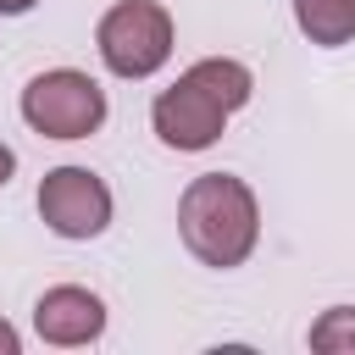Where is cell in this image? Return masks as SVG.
Listing matches in <instances>:
<instances>
[{"label": "cell", "mask_w": 355, "mask_h": 355, "mask_svg": "<svg viewBox=\"0 0 355 355\" xmlns=\"http://www.w3.org/2000/svg\"><path fill=\"white\" fill-rule=\"evenodd\" d=\"M33 327H39V338L55 344V349L94 344V338L105 333V300L89 294V288H78V283H55V288L39 294V305H33Z\"/></svg>", "instance_id": "cell-6"}, {"label": "cell", "mask_w": 355, "mask_h": 355, "mask_svg": "<svg viewBox=\"0 0 355 355\" xmlns=\"http://www.w3.org/2000/svg\"><path fill=\"white\" fill-rule=\"evenodd\" d=\"M11 172H17V150H11V144H0V189L11 183Z\"/></svg>", "instance_id": "cell-11"}, {"label": "cell", "mask_w": 355, "mask_h": 355, "mask_svg": "<svg viewBox=\"0 0 355 355\" xmlns=\"http://www.w3.org/2000/svg\"><path fill=\"white\" fill-rule=\"evenodd\" d=\"M294 22L311 44L338 50L355 33V0H294Z\"/></svg>", "instance_id": "cell-8"}, {"label": "cell", "mask_w": 355, "mask_h": 355, "mask_svg": "<svg viewBox=\"0 0 355 355\" xmlns=\"http://www.w3.org/2000/svg\"><path fill=\"white\" fill-rule=\"evenodd\" d=\"M189 78L233 116L239 105H250V94H255V78H250V67L244 61H233V55H205V61H194L189 67Z\"/></svg>", "instance_id": "cell-7"}, {"label": "cell", "mask_w": 355, "mask_h": 355, "mask_svg": "<svg viewBox=\"0 0 355 355\" xmlns=\"http://www.w3.org/2000/svg\"><path fill=\"white\" fill-rule=\"evenodd\" d=\"M17 349H22V333H17V327L0 316V355H17Z\"/></svg>", "instance_id": "cell-10"}, {"label": "cell", "mask_w": 355, "mask_h": 355, "mask_svg": "<svg viewBox=\"0 0 355 355\" xmlns=\"http://www.w3.org/2000/svg\"><path fill=\"white\" fill-rule=\"evenodd\" d=\"M22 122L44 139H89L105 122V89L78 67H50L22 89Z\"/></svg>", "instance_id": "cell-3"}, {"label": "cell", "mask_w": 355, "mask_h": 355, "mask_svg": "<svg viewBox=\"0 0 355 355\" xmlns=\"http://www.w3.org/2000/svg\"><path fill=\"white\" fill-rule=\"evenodd\" d=\"M39 0H0V17H22V11H33Z\"/></svg>", "instance_id": "cell-12"}, {"label": "cell", "mask_w": 355, "mask_h": 355, "mask_svg": "<svg viewBox=\"0 0 355 355\" xmlns=\"http://www.w3.org/2000/svg\"><path fill=\"white\" fill-rule=\"evenodd\" d=\"M39 216L61 239H100L111 227V189L89 166H55L39 183Z\"/></svg>", "instance_id": "cell-4"}, {"label": "cell", "mask_w": 355, "mask_h": 355, "mask_svg": "<svg viewBox=\"0 0 355 355\" xmlns=\"http://www.w3.org/2000/svg\"><path fill=\"white\" fill-rule=\"evenodd\" d=\"M172 44H178L172 11L155 0H116L94 28V50L116 78H155L172 61Z\"/></svg>", "instance_id": "cell-2"}, {"label": "cell", "mask_w": 355, "mask_h": 355, "mask_svg": "<svg viewBox=\"0 0 355 355\" xmlns=\"http://www.w3.org/2000/svg\"><path fill=\"white\" fill-rule=\"evenodd\" d=\"M311 344H316V349H333V355H349V349H355V311H349V305H333L327 322L311 327Z\"/></svg>", "instance_id": "cell-9"}, {"label": "cell", "mask_w": 355, "mask_h": 355, "mask_svg": "<svg viewBox=\"0 0 355 355\" xmlns=\"http://www.w3.org/2000/svg\"><path fill=\"white\" fill-rule=\"evenodd\" d=\"M178 233L189 244V255L200 266L233 272L250 261L255 239H261V205L255 189L233 172H200L189 178L183 200H178Z\"/></svg>", "instance_id": "cell-1"}, {"label": "cell", "mask_w": 355, "mask_h": 355, "mask_svg": "<svg viewBox=\"0 0 355 355\" xmlns=\"http://www.w3.org/2000/svg\"><path fill=\"white\" fill-rule=\"evenodd\" d=\"M150 128H155V139L166 144V150H211L216 139H222V128H227V111L183 72L172 89H161L155 94V105H150Z\"/></svg>", "instance_id": "cell-5"}]
</instances>
